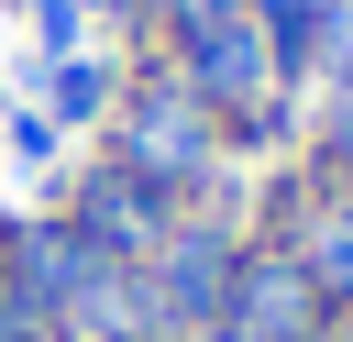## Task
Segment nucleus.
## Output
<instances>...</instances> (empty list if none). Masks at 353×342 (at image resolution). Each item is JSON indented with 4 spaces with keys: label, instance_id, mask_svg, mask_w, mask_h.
<instances>
[{
    "label": "nucleus",
    "instance_id": "obj_1",
    "mask_svg": "<svg viewBox=\"0 0 353 342\" xmlns=\"http://www.w3.org/2000/svg\"><path fill=\"white\" fill-rule=\"evenodd\" d=\"M110 143L99 154H121L132 177H154L165 199H188V210H210V188H221V121L199 110V88L165 66V55H143V66H121V99H110V121H99Z\"/></svg>",
    "mask_w": 353,
    "mask_h": 342
},
{
    "label": "nucleus",
    "instance_id": "obj_2",
    "mask_svg": "<svg viewBox=\"0 0 353 342\" xmlns=\"http://www.w3.org/2000/svg\"><path fill=\"white\" fill-rule=\"evenodd\" d=\"M232 276H243V232L221 210H176V232L143 254V309L165 342H199L232 320Z\"/></svg>",
    "mask_w": 353,
    "mask_h": 342
},
{
    "label": "nucleus",
    "instance_id": "obj_3",
    "mask_svg": "<svg viewBox=\"0 0 353 342\" xmlns=\"http://www.w3.org/2000/svg\"><path fill=\"white\" fill-rule=\"evenodd\" d=\"M176 210H188V199H165L154 177H132L121 154H88V165L66 177V210H55V221H77L110 265H143V254L176 232Z\"/></svg>",
    "mask_w": 353,
    "mask_h": 342
},
{
    "label": "nucleus",
    "instance_id": "obj_4",
    "mask_svg": "<svg viewBox=\"0 0 353 342\" xmlns=\"http://www.w3.org/2000/svg\"><path fill=\"white\" fill-rule=\"evenodd\" d=\"M265 243H287V265L309 276V298H320L331 320L353 309V199H342V188H320L309 165H287V177H276V232H265Z\"/></svg>",
    "mask_w": 353,
    "mask_h": 342
},
{
    "label": "nucleus",
    "instance_id": "obj_5",
    "mask_svg": "<svg viewBox=\"0 0 353 342\" xmlns=\"http://www.w3.org/2000/svg\"><path fill=\"white\" fill-rule=\"evenodd\" d=\"M154 55L199 88V110H210V121H232V110H254V99H287L254 11H232V22H210V33H188V44H154Z\"/></svg>",
    "mask_w": 353,
    "mask_h": 342
},
{
    "label": "nucleus",
    "instance_id": "obj_6",
    "mask_svg": "<svg viewBox=\"0 0 353 342\" xmlns=\"http://www.w3.org/2000/svg\"><path fill=\"white\" fill-rule=\"evenodd\" d=\"M331 309L309 298V276L287 265V243H243V276H232V320L221 342H320Z\"/></svg>",
    "mask_w": 353,
    "mask_h": 342
},
{
    "label": "nucleus",
    "instance_id": "obj_7",
    "mask_svg": "<svg viewBox=\"0 0 353 342\" xmlns=\"http://www.w3.org/2000/svg\"><path fill=\"white\" fill-rule=\"evenodd\" d=\"M254 22H265V55H276V88L298 99L309 77H331V66H342L353 0H254Z\"/></svg>",
    "mask_w": 353,
    "mask_h": 342
},
{
    "label": "nucleus",
    "instance_id": "obj_8",
    "mask_svg": "<svg viewBox=\"0 0 353 342\" xmlns=\"http://www.w3.org/2000/svg\"><path fill=\"white\" fill-rule=\"evenodd\" d=\"M22 88H33V110H44L55 132H99V121H110V99H121V55H88V44H77V55L33 66Z\"/></svg>",
    "mask_w": 353,
    "mask_h": 342
},
{
    "label": "nucleus",
    "instance_id": "obj_9",
    "mask_svg": "<svg viewBox=\"0 0 353 342\" xmlns=\"http://www.w3.org/2000/svg\"><path fill=\"white\" fill-rule=\"evenodd\" d=\"M298 143H309L298 165H309L320 188H342V199H353V88H331V99L309 110V132H298Z\"/></svg>",
    "mask_w": 353,
    "mask_h": 342
},
{
    "label": "nucleus",
    "instance_id": "obj_10",
    "mask_svg": "<svg viewBox=\"0 0 353 342\" xmlns=\"http://www.w3.org/2000/svg\"><path fill=\"white\" fill-rule=\"evenodd\" d=\"M11 22H22V55L55 66V55H77V22H88V11H77V0H11Z\"/></svg>",
    "mask_w": 353,
    "mask_h": 342
},
{
    "label": "nucleus",
    "instance_id": "obj_11",
    "mask_svg": "<svg viewBox=\"0 0 353 342\" xmlns=\"http://www.w3.org/2000/svg\"><path fill=\"white\" fill-rule=\"evenodd\" d=\"M0 143H11V165H33V177H44V165H55V154H66V132H55V121H44V110H33V99H22V110H11V121H0Z\"/></svg>",
    "mask_w": 353,
    "mask_h": 342
},
{
    "label": "nucleus",
    "instance_id": "obj_12",
    "mask_svg": "<svg viewBox=\"0 0 353 342\" xmlns=\"http://www.w3.org/2000/svg\"><path fill=\"white\" fill-rule=\"evenodd\" d=\"M232 11H254V0H154L143 22H154V44H188V33H210V22H232Z\"/></svg>",
    "mask_w": 353,
    "mask_h": 342
},
{
    "label": "nucleus",
    "instance_id": "obj_13",
    "mask_svg": "<svg viewBox=\"0 0 353 342\" xmlns=\"http://www.w3.org/2000/svg\"><path fill=\"white\" fill-rule=\"evenodd\" d=\"M11 243H22V210H0V276H11Z\"/></svg>",
    "mask_w": 353,
    "mask_h": 342
},
{
    "label": "nucleus",
    "instance_id": "obj_14",
    "mask_svg": "<svg viewBox=\"0 0 353 342\" xmlns=\"http://www.w3.org/2000/svg\"><path fill=\"white\" fill-rule=\"evenodd\" d=\"M331 88H353V33H342V66H331Z\"/></svg>",
    "mask_w": 353,
    "mask_h": 342
},
{
    "label": "nucleus",
    "instance_id": "obj_15",
    "mask_svg": "<svg viewBox=\"0 0 353 342\" xmlns=\"http://www.w3.org/2000/svg\"><path fill=\"white\" fill-rule=\"evenodd\" d=\"M0 66H11V44H0Z\"/></svg>",
    "mask_w": 353,
    "mask_h": 342
},
{
    "label": "nucleus",
    "instance_id": "obj_16",
    "mask_svg": "<svg viewBox=\"0 0 353 342\" xmlns=\"http://www.w3.org/2000/svg\"><path fill=\"white\" fill-rule=\"evenodd\" d=\"M199 342H221V331H199Z\"/></svg>",
    "mask_w": 353,
    "mask_h": 342
}]
</instances>
